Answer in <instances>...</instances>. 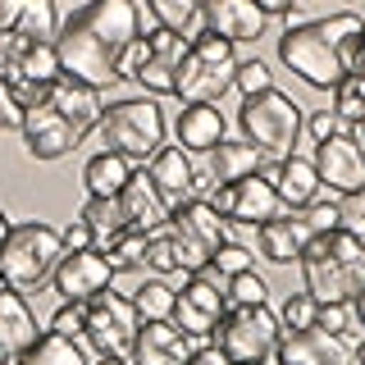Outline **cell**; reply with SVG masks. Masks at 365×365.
I'll return each instance as SVG.
<instances>
[{
    "label": "cell",
    "instance_id": "cell-1",
    "mask_svg": "<svg viewBox=\"0 0 365 365\" xmlns=\"http://www.w3.org/2000/svg\"><path fill=\"white\" fill-rule=\"evenodd\" d=\"M137 37H142V9H137V0H87L55 32L60 73L78 78V83H87L96 91L110 87L119 55Z\"/></svg>",
    "mask_w": 365,
    "mask_h": 365
},
{
    "label": "cell",
    "instance_id": "cell-2",
    "mask_svg": "<svg viewBox=\"0 0 365 365\" xmlns=\"http://www.w3.org/2000/svg\"><path fill=\"white\" fill-rule=\"evenodd\" d=\"M361 28L365 19L347 14H324V19H306L288 23L279 37V60L315 91H334L342 78L351 73L361 51Z\"/></svg>",
    "mask_w": 365,
    "mask_h": 365
},
{
    "label": "cell",
    "instance_id": "cell-3",
    "mask_svg": "<svg viewBox=\"0 0 365 365\" xmlns=\"http://www.w3.org/2000/svg\"><path fill=\"white\" fill-rule=\"evenodd\" d=\"M302 292H311L319 306L324 302H351L365 288V233L351 228H329L315 233L302 251Z\"/></svg>",
    "mask_w": 365,
    "mask_h": 365
},
{
    "label": "cell",
    "instance_id": "cell-4",
    "mask_svg": "<svg viewBox=\"0 0 365 365\" xmlns=\"http://www.w3.org/2000/svg\"><path fill=\"white\" fill-rule=\"evenodd\" d=\"M101 151L123 155L128 165H146L160 146H165V110L155 96H128L101 110L96 128H91Z\"/></svg>",
    "mask_w": 365,
    "mask_h": 365
},
{
    "label": "cell",
    "instance_id": "cell-5",
    "mask_svg": "<svg viewBox=\"0 0 365 365\" xmlns=\"http://www.w3.org/2000/svg\"><path fill=\"white\" fill-rule=\"evenodd\" d=\"M60 228L46 220H23L9 224L5 242H0V283L14 292H37L41 283H51L55 265H60Z\"/></svg>",
    "mask_w": 365,
    "mask_h": 365
},
{
    "label": "cell",
    "instance_id": "cell-6",
    "mask_svg": "<svg viewBox=\"0 0 365 365\" xmlns=\"http://www.w3.org/2000/svg\"><path fill=\"white\" fill-rule=\"evenodd\" d=\"M233 73H237L233 41H224V37L201 28L197 37H187V51H182V60L174 68V91L169 96H178L182 106H197V101L220 106L224 91L233 87Z\"/></svg>",
    "mask_w": 365,
    "mask_h": 365
},
{
    "label": "cell",
    "instance_id": "cell-7",
    "mask_svg": "<svg viewBox=\"0 0 365 365\" xmlns=\"http://www.w3.org/2000/svg\"><path fill=\"white\" fill-rule=\"evenodd\" d=\"M237 128H242V142H251L265 160H283L302 137V106L279 87L256 91V96H242Z\"/></svg>",
    "mask_w": 365,
    "mask_h": 365
},
{
    "label": "cell",
    "instance_id": "cell-8",
    "mask_svg": "<svg viewBox=\"0 0 365 365\" xmlns=\"http://www.w3.org/2000/svg\"><path fill=\"white\" fill-rule=\"evenodd\" d=\"M165 237L174 247V260L182 274H197L210 265V256L228 242V220L215 210L205 197H192L169 210V224H165Z\"/></svg>",
    "mask_w": 365,
    "mask_h": 365
},
{
    "label": "cell",
    "instance_id": "cell-9",
    "mask_svg": "<svg viewBox=\"0 0 365 365\" xmlns=\"http://www.w3.org/2000/svg\"><path fill=\"white\" fill-rule=\"evenodd\" d=\"M210 338L224 351L228 365H260L274 356V347L283 338V324L269 306H228Z\"/></svg>",
    "mask_w": 365,
    "mask_h": 365
},
{
    "label": "cell",
    "instance_id": "cell-10",
    "mask_svg": "<svg viewBox=\"0 0 365 365\" xmlns=\"http://www.w3.org/2000/svg\"><path fill=\"white\" fill-rule=\"evenodd\" d=\"M228 311L224 302V274H215L210 265L187 274V283H182V292L174 297V329H182L192 342H205L215 334V324H220V315Z\"/></svg>",
    "mask_w": 365,
    "mask_h": 365
},
{
    "label": "cell",
    "instance_id": "cell-11",
    "mask_svg": "<svg viewBox=\"0 0 365 365\" xmlns=\"http://www.w3.org/2000/svg\"><path fill=\"white\" fill-rule=\"evenodd\" d=\"M137 311H133V302H128V292H96L87 302V342L101 351V356H128V347H133V338H137Z\"/></svg>",
    "mask_w": 365,
    "mask_h": 365
},
{
    "label": "cell",
    "instance_id": "cell-12",
    "mask_svg": "<svg viewBox=\"0 0 365 365\" xmlns=\"http://www.w3.org/2000/svg\"><path fill=\"white\" fill-rule=\"evenodd\" d=\"M269 174H274V165L265 169V174H247L237 182H220L205 201H210L228 224H256L260 228L265 220H274V215L283 210V201H279V192H274Z\"/></svg>",
    "mask_w": 365,
    "mask_h": 365
},
{
    "label": "cell",
    "instance_id": "cell-13",
    "mask_svg": "<svg viewBox=\"0 0 365 365\" xmlns=\"http://www.w3.org/2000/svg\"><path fill=\"white\" fill-rule=\"evenodd\" d=\"M114 279H119V269H114V260L101 247L68 251V256H60V265L51 274L55 292H60L64 302H91L96 292L114 288Z\"/></svg>",
    "mask_w": 365,
    "mask_h": 365
},
{
    "label": "cell",
    "instance_id": "cell-14",
    "mask_svg": "<svg viewBox=\"0 0 365 365\" xmlns=\"http://www.w3.org/2000/svg\"><path fill=\"white\" fill-rule=\"evenodd\" d=\"M315 174H319V187H329V197H356L365 192V151L351 142L347 133L329 137V142H315Z\"/></svg>",
    "mask_w": 365,
    "mask_h": 365
},
{
    "label": "cell",
    "instance_id": "cell-15",
    "mask_svg": "<svg viewBox=\"0 0 365 365\" xmlns=\"http://www.w3.org/2000/svg\"><path fill=\"white\" fill-rule=\"evenodd\" d=\"M19 137H23V151H28L32 160H64L78 142H83V133H78L51 101H37V106L23 110Z\"/></svg>",
    "mask_w": 365,
    "mask_h": 365
},
{
    "label": "cell",
    "instance_id": "cell-16",
    "mask_svg": "<svg viewBox=\"0 0 365 365\" xmlns=\"http://www.w3.org/2000/svg\"><path fill=\"white\" fill-rule=\"evenodd\" d=\"M351 334H329V329H283L274 361L279 365H351Z\"/></svg>",
    "mask_w": 365,
    "mask_h": 365
},
{
    "label": "cell",
    "instance_id": "cell-17",
    "mask_svg": "<svg viewBox=\"0 0 365 365\" xmlns=\"http://www.w3.org/2000/svg\"><path fill=\"white\" fill-rule=\"evenodd\" d=\"M182 51H187V37H182V32L151 28V32H146V60H142V68H137L133 83L142 91H151V96L174 91V68L182 60Z\"/></svg>",
    "mask_w": 365,
    "mask_h": 365
},
{
    "label": "cell",
    "instance_id": "cell-18",
    "mask_svg": "<svg viewBox=\"0 0 365 365\" xmlns=\"http://www.w3.org/2000/svg\"><path fill=\"white\" fill-rule=\"evenodd\" d=\"M192 356V338L174 329V319H146L137 324V338L128 347L133 365H182Z\"/></svg>",
    "mask_w": 365,
    "mask_h": 365
},
{
    "label": "cell",
    "instance_id": "cell-19",
    "mask_svg": "<svg viewBox=\"0 0 365 365\" xmlns=\"http://www.w3.org/2000/svg\"><path fill=\"white\" fill-rule=\"evenodd\" d=\"M201 19H205V32L224 41H260L265 37V14L256 9V0H201Z\"/></svg>",
    "mask_w": 365,
    "mask_h": 365
},
{
    "label": "cell",
    "instance_id": "cell-20",
    "mask_svg": "<svg viewBox=\"0 0 365 365\" xmlns=\"http://www.w3.org/2000/svg\"><path fill=\"white\" fill-rule=\"evenodd\" d=\"M311 237L315 233H311V224L302 220V210H279L274 220H265V224L256 228L260 256H265L269 265H297Z\"/></svg>",
    "mask_w": 365,
    "mask_h": 365
},
{
    "label": "cell",
    "instance_id": "cell-21",
    "mask_svg": "<svg viewBox=\"0 0 365 365\" xmlns=\"http://www.w3.org/2000/svg\"><path fill=\"white\" fill-rule=\"evenodd\" d=\"M146 178L155 182V192L165 197V205L174 210V205L192 201V187H197V165H192V155L182 151V146H160V151L146 160Z\"/></svg>",
    "mask_w": 365,
    "mask_h": 365
},
{
    "label": "cell",
    "instance_id": "cell-22",
    "mask_svg": "<svg viewBox=\"0 0 365 365\" xmlns=\"http://www.w3.org/2000/svg\"><path fill=\"white\" fill-rule=\"evenodd\" d=\"M119 205H123L128 228H137V233H160V228L169 224V205L155 192V182L146 178V169H133L128 174V182H123V192H119Z\"/></svg>",
    "mask_w": 365,
    "mask_h": 365
},
{
    "label": "cell",
    "instance_id": "cell-23",
    "mask_svg": "<svg viewBox=\"0 0 365 365\" xmlns=\"http://www.w3.org/2000/svg\"><path fill=\"white\" fill-rule=\"evenodd\" d=\"M274 192H279V201H283V210H306L311 201L324 197V187H319V174H315V165L306 155H283L279 165H274Z\"/></svg>",
    "mask_w": 365,
    "mask_h": 365
},
{
    "label": "cell",
    "instance_id": "cell-24",
    "mask_svg": "<svg viewBox=\"0 0 365 365\" xmlns=\"http://www.w3.org/2000/svg\"><path fill=\"white\" fill-rule=\"evenodd\" d=\"M224 110L220 106H210V101H197V106H182L178 110V119H174V133H178V146L182 151H197L205 155L210 146H220L224 142Z\"/></svg>",
    "mask_w": 365,
    "mask_h": 365
},
{
    "label": "cell",
    "instance_id": "cell-25",
    "mask_svg": "<svg viewBox=\"0 0 365 365\" xmlns=\"http://www.w3.org/2000/svg\"><path fill=\"white\" fill-rule=\"evenodd\" d=\"M37 334H41V329H37V315H32L28 297L0 283V356L14 361L23 347L37 342Z\"/></svg>",
    "mask_w": 365,
    "mask_h": 365
},
{
    "label": "cell",
    "instance_id": "cell-26",
    "mask_svg": "<svg viewBox=\"0 0 365 365\" xmlns=\"http://www.w3.org/2000/svg\"><path fill=\"white\" fill-rule=\"evenodd\" d=\"M46 101H51V106L60 110L78 133H91V128H96V119H101V110H106V106H101V91H96V87L78 83V78H68V73H60V78L51 83Z\"/></svg>",
    "mask_w": 365,
    "mask_h": 365
},
{
    "label": "cell",
    "instance_id": "cell-27",
    "mask_svg": "<svg viewBox=\"0 0 365 365\" xmlns=\"http://www.w3.org/2000/svg\"><path fill=\"white\" fill-rule=\"evenodd\" d=\"M269 169V160L256 151L251 142H224L220 146H210L205 151V174H210V182L220 187V182H237V178H247V174H265Z\"/></svg>",
    "mask_w": 365,
    "mask_h": 365
},
{
    "label": "cell",
    "instance_id": "cell-28",
    "mask_svg": "<svg viewBox=\"0 0 365 365\" xmlns=\"http://www.w3.org/2000/svg\"><path fill=\"white\" fill-rule=\"evenodd\" d=\"M14 365H91L87 361V351H83V342L78 338H64V334H51V329H41L37 342L32 347H23Z\"/></svg>",
    "mask_w": 365,
    "mask_h": 365
},
{
    "label": "cell",
    "instance_id": "cell-29",
    "mask_svg": "<svg viewBox=\"0 0 365 365\" xmlns=\"http://www.w3.org/2000/svg\"><path fill=\"white\" fill-rule=\"evenodd\" d=\"M133 174V165L123 155H114V151H96L83 165V182H87V197H119L123 192V182H128Z\"/></svg>",
    "mask_w": 365,
    "mask_h": 365
},
{
    "label": "cell",
    "instance_id": "cell-30",
    "mask_svg": "<svg viewBox=\"0 0 365 365\" xmlns=\"http://www.w3.org/2000/svg\"><path fill=\"white\" fill-rule=\"evenodd\" d=\"M55 32H60V14H55V0H23L19 9V23L9 37L32 46V41H55Z\"/></svg>",
    "mask_w": 365,
    "mask_h": 365
},
{
    "label": "cell",
    "instance_id": "cell-31",
    "mask_svg": "<svg viewBox=\"0 0 365 365\" xmlns=\"http://www.w3.org/2000/svg\"><path fill=\"white\" fill-rule=\"evenodd\" d=\"M174 288H169L165 279H155V274H146L142 283H137V288L128 292V302H133V311H137V319H169L174 315Z\"/></svg>",
    "mask_w": 365,
    "mask_h": 365
},
{
    "label": "cell",
    "instance_id": "cell-32",
    "mask_svg": "<svg viewBox=\"0 0 365 365\" xmlns=\"http://www.w3.org/2000/svg\"><path fill=\"white\" fill-rule=\"evenodd\" d=\"M78 220H83L91 228V237H96V247H106L119 228H128V220H123V205L119 197H87V205L78 210Z\"/></svg>",
    "mask_w": 365,
    "mask_h": 365
},
{
    "label": "cell",
    "instance_id": "cell-33",
    "mask_svg": "<svg viewBox=\"0 0 365 365\" xmlns=\"http://www.w3.org/2000/svg\"><path fill=\"white\" fill-rule=\"evenodd\" d=\"M155 28H169V32H187L201 14V0H146Z\"/></svg>",
    "mask_w": 365,
    "mask_h": 365
},
{
    "label": "cell",
    "instance_id": "cell-34",
    "mask_svg": "<svg viewBox=\"0 0 365 365\" xmlns=\"http://www.w3.org/2000/svg\"><path fill=\"white\" fill-rule=\"evenodd\" d=\"M265 279H260L256 269H242V274H233V279H224V302L228 306H265Z\"/></svg>",
    "mask_w": 365,
    "mask_h": 365
},
{
    "label": "cell",
    "instance_id": "cell-35",
    "mask_svg": "<svg viewBox=\"0 0 365 365\" xmlns=\"http://www.w3.org/2000/svg\"><path fill=\"white\" fill-rule=\"evenodd\" d=\"M329 110H334L342 123H356L361 114H365V83H361L356 73H347V78L334 87V106H329Z\"/></svg>",
    "mask_w": 365,
    "mask_h": 365
},
{
    "label": "cell",
    "instance_id": "cell-36",
    "mask_svg": "<svg viewBox=\"0 0 365 365\" xmlns=\"http://www.w3.org/2000/svg\"><path fill=\"white\" fill-rule=\"evenodd\" d=\"M210 269H215V274H224V279H233V274H242V269H256V251L228 237V242L210 256Z\"/></svg>",
    "mask_w": 365,
    "mask_h": 365
},
{
    "label": "cell",
    "instance_id": "cell-37",
    "mask_svg": "<svg viewBox=\"0 0 365 365\" xmlns=\"http://www.w3.org/2000/svg\"><path fill=\"white\" fill-rule=\"evenodd\" d=\"M142 269H146V274H155V279H165V274H174V269H178V260H174V247H169L165 228L146 237V251H142Z\"/></svg>",
    "mask_w": 365,
    "mask_h": 365
},
{
    "label": "cell",
    "instance_id": "cell-38",
    "mask_svg": "<svg viewBox=\"0 0 365 365\" xmlns=\"http://www.w3.org/2000/svg\"><path fill=\"white\" fill-rule=\"evenodd\" d=\"M315 311H319V302L311 292H292L288 302H283V311H279V324L283 329H311L315 324Z\"/></svg>",
    "mask_w": 365,
    "mask_h": 365
},
{
    "label": "cell",
    "instance_id": "cell-39",
    "mask_svg": "<svg viewBox=\"0 0 365 365\" xmlns=\"http://www.w3.org/2000/svg\"><path fill=\"white\" fill-rule=\"evenodd\" d=\"M51 334H64V338L83 342V334H87V302H64L60 311L51 315Z\"/></svg>",
    "mask_w": 365,
    "mask_h": 365
},
{
    "label": "cell",
    "instance_id": "cell-40",
    "mask_svg": "<svg viewBox=\"0 0 365 365\" xmlns=\"http://www.w3.org/2000/svg\"><path fill=\"white\" fill-rule=\"evenodd\" d=\"M233 87L242 91V96L269 91V87H274V73H269V64H265V60H247V64H237V73H233Z\"/></svg>",
    "mask_w": 365,
    "mask_h": 365
},
{
    "label": "cell",
    "instance_id": "cell-41",
    "mask_svg": "<svg viewBox=\"0 0 365 365\" xmlns=\"http://www.w3.org/2000/svg\"><path fill=\"white\" fill-rule=\"evenodd\" d=\"M302 220L311 224V233H329V228H342V210H338V197H319L302 210Z\"/></svg>",
    "mask_w": 365,
    "mask_h": 365
},
{
    "label": "cell",
    "instance_id": "cell-42",
    "mask_svg": "<svg viewBox=\"0 0 365 365\" xmlns=\"http://www.w3.org/2000/svg\"><path fill=\"white\" fill-rule=\"evenodd\" d=\"M315 324L329 329V334H347V329H351V306L347 302H324L315 311Z\"/></svg>",
    "mask_w": 365,
    "mask_h": 365
},
{
    "label": "cell",
    "instance_id": "cell-43",
    "mask_svg": "<svg viewBox=\"0 0 365 365\" xmlns=\"http://www.w3.org/2000/svg\"><path fill=\"white\" fill-rule=\"evenodd\" d=\"M142 60H146V37H137V41H128V51L119 55V64H114V83H133Z\"/></svg>",
    "mask_w": 365,
    "mask_h": 365
},
{
    "label": "cell",
    "instance_id": "cell-44",
    "mask_svg": "<svg viewBox=\"0 0 365 365\" xmlns=\"http://www.w3.org/2000/svg\"><path fill=\"white\" fill-rule=\"evenodd\" d=\"M23 123V106H19V96L9 91V83L0 78V133H14Z\"/></svg>",
    "mask_w": 365,
    "mask_h": 365
},
{
    "label": "cell",
    "instance_id": "cell-45",
    "mask_svg": "<svg viewBox=\"0 0 365 365\" xmlns=\"http://www.w3.org/2000/svg\"><path fill=\"white\" fill-rule=\"evenodd\" d=\"M306 133H311L315 142H329V137H338V133H342V119H338L334 110H315L311 119H306Z\"/></svg>",
    "mask_w": 365,
    "mask_h": 365
},
{
    "label": "cell",
    "instance_id": "cell-46",
    "mask_svg": "<svg viewBox=\"0 0 365 365\" xmlns=\"http://www.w3.org/2000/svg\"><path fill=\"white\" fill-rule=\"evenodd\" d=\"M60 247H64V256L68 251H87V247H96V237H91V228L83 220H73L68 228H60Z\"/></svg>",
    "mask_w": 365,
    "mask_h": 365
},
{
    "label": "cell",
    "instance_id": "cell-47",
    "mask_svg": "<svg viewBox=\"0 0 365 365\" xmlns=\"http://www.w3.org/2000/svg\"><path fill=\"white\" fill-rule=\"evenodd\" d=\"M338 210H342V228H351V233H365V192H356V197H342Z\"/></svg>",
    "mask_w": 365,
    "mask_h": 365
},
{
    "label": "cell",
    "instance_id": "cell-48",
    "mask_svg": "<svg viewBox=\"0 0 365 365\" xmlns=\"http://www.w3.org/2000/svg\"><path fill=\"white\" fill-rule=\"evenodd\" d=\"M182 365H228V361H224V351L215 347V342H205V347H192V356Z\"/></svg>",
    "mask_w": 365,
    "mask_h": 365
},
{
    "label": "cell",
    "instance_id": "cell-49",
    "mask_svg": "<svg viewBox=\"0 0 365 365\" xmlns=\"http://www.w3.org/2000/svg\"><path fill=\"white\" fill-rule=\"evenodd\" d=\"M19 9H23V0H0V37H9V32H14Z\"/></svg>",
    "mask_w": 365,
    "mask_h": 365
},
{
    "label": "cell",
    "instance_id": "cell-50",
    "mask_svg": "<svg viewBox=\"0 0 365 365\" xmlns=\"http://www.w3.org/2000/svg\"><path fill=\"white\" fill-rule=\"evenodd\" d=\"M297 5H302V0H256V9H260V14H283V19H292L297 14Z\"/></svg>",
    "mask_w": 365,
    "mask_h": 365
},
{
    "label": "cell",
    "instance_id": "cell-51",
    "mask_svg": "<svg viewBox=\"0 0 365 365\" xmlns=\"http://www.w3.org/2000/svg\"><path fill=\"white\" fill-rule=\"evenodd\" d=\"M347 306H351V319H356V329H361V334H365V288H361L356 297H351Z\"/></svg>",
    "mask_w": 365,
    "mask_h": 365
},
{
    "label": "cell",
    "instance_id": "cell-52",
    "mask_svg": "<svg viewBox=\"0 0 365 365\" xmlns=\"http://www.w3.org/2000/svg\"><path fill=\"white\" fill-rule=\"evenodd\" d=\"M351 73L365 83V28H361V51H356V64H351Z\"/></svg>",
    "mask_w": 365,
    "mask_h": 365
},
{
    "label": "cell",
    "instance_id": "cell-53",
    "mask_svg": "<svg viewBox=\"0 0 365 365\" xmlns=\"http://www.w3.org/2000/svg\"><path fill=\"white\" fill-rule=\"evenodd\" d=\"M91 365H133V361H128V356H96Z\"/></svg>",
    "mask_w": 365,
    "mask_h": 365
},
{
    "label": "cell",
    "instance_id": "cell-54",
    "mask_svg": "<svg viewBox=\"0 0 365 365\" xmlns=\"http://www.w3.org/2000/svg\"><path fill=\"white\" fill-rule=\"evenodd\" d=\"M5 233H9V215L0 210V242H5Z\"/></svg>",
    "mask_w": 365,
    "mask_h": 365
},
{
    "label": "cell",
    "instance_id": "cell-55",
    "mask_svg": "<svg viewBox=\"0 0 365 365\" xmlns=\"http://www.w3.org/2000/svg\"><path fill=\"white\" fill-rule=\"evenodd\" d=\"M351 356H356V365H365V338L356 342V351H351Z\"/></svg>",
    "mask_w": 365,
    "mask_h": 365
},
{
    "label": "cell",
    "instance_id": "cell-56",
    "mask_svg": "<svg viewBox=\"0 0 365 365\" xmlns=\"http://www.w3.org/2000/svg\"><path fill=\"white\" fill-rule=\"evenodd\" d=\"M0 365H14V361H9V356H0Z\"/></svg>",
    "mask_w": 365,
    "mask_h": 365
},
{
    "label": "cell",
    "instance_id": "cell-57",
    "mask_svg": "<svg viewBox=\"0 0 365 365\" xmlns=\"http://www.w3.org/2000/svg\"><path fill=\"white\" fill-rule=\"evenodd\" d=\"M78 5H87V0H73V9H78Z\"/></svg>",
    "mask_w": 365,
    "mask_h": 365
},
{
    "label": "cell",
    "instance_id": "cell-58",
    "mask_svg": "<svg viewBox=\"0 0 365 365\" xmlns=\"http://www.w3.org/2000/svg\"><path fill=\"white\" fill-rule=\"evenodd\" d=\"M260 365H269V361H260ZM274 365H279V361H274Z\"/></svg>",
    "mask_w": 365,
    "mask_h": 365
}]
</instances>
